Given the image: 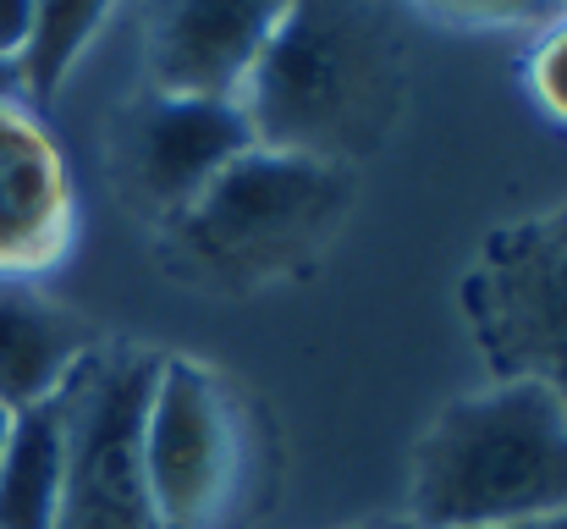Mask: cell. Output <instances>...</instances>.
<instances>
[{"label": "cell", "mask_w": 567, "mask_h": 529, "mask_svg": "<svg viewBox=\"0 0 567 529\" xmlns=\"http://www.w3.org/2000/svg\"><path fill=\"white\" fill-rule=\"evenodd\" d=\"M292 0H155L150 78L161 94L243 100L254 61Z\"/></svg>", "instance_id": "52a82bcc"}, {"label": "cell", "mask_w": 567, "mask_h": 529, "mask_svg": "<svg viewBox=\"0 0 567 529\" xmlns=\"http://www.w3.org/2000/svg\"><path fill=\"white\" fill-rule=\"evenodd\" d=\"M11 419H17V414H11V408H0V458H6V441H11Z\"/></svg>", "instance_id": "ac0fdd59"}, {"label": "cell", "mask_w": 567, "mask_h": 529, "mask_svg": "<svg viewBox=\"0 0 567 529\" xmlns=\"http://www.w3.org/2000/svg\"><path fill=\"white\" fill-rule=\"evenodd\" d=\"M111 0H33V28H28V44L17 50V67H22V94L44 100L55 94V83L66 78L72 55L89 44V33L100 28Z\"/></svg>", "instance_id": "7c38bea8"}, {"label": "cell", "mask_w": 567, "mask_h": 529, "mask_svg": "<svg viewBox=\"0 0 567 529\" xmlns=\"http://www.w3.org/2000/svg\"><path fill=\"white\" fill-rule=\"evenodd\" d=\"M353 210V172L254 144L177 210V254L220 282H259L303 265Z\"/></svg>", "instance_id": "3957f363"}, {"label": "cell", "mask_w": 567, "mask_h": 529, "mask_svg": "<svg viewBox=\"0 0 567 529\" xmlns=\"http://www.w3.org/2000/svg\"><path fill=\"white\" fill-rule=\"evenodd\" d=\"M66 237V176L50 139L0 105V276L44 265Z\"/></svg>", "instance_id": "9c48e42d"}, {"label": "cell", "mask_w": 567, "mask_h": 529, "mask_svg": "<svg viewBox=\"0 0 567 529\" xmlns=\"http://www.w3.org/2000/svg\"><path fill=\"white\" fill-rule=\"evenodd\" d=\"M535 89L557 116H567V22H557L535 50Z\"/></svg>", "instance_id": "5bb4252c"}, {"label": "cell", "mask_w": 567, "mask_h": 529, "mask_svg": "<svg viewBox=\"0 0 567 529\" xmlns=\"http://www.w3.org/2000/svg\"><path fill=\"white\" fill-rule=\"evenodd\" d=\"M463 309L496 380H535L567 403V210L502 226L463 282Z\"/></svg>", "instance_id": "5b68a950"}, {"label": "cell", "mask_w": 567, "mask_h": 529, "mask_svg": "<svg viewBox=\"0 0 567 529\" xmlns=\"http://www.w3.org/2000/svg\"><path fill=\"white\" fill-rule=\"evenodd\" d=\"M567 513V403L502 380L452 403L413 458V525L491 529Z\"/></svg>", "instance_id": "7a4b0ae2"}, {"label": "cell", "mask_w": 567, "mask_h": 529, "mask_svg": "<svg viewBox=\"0 0 567 529\" xmlns=\"http://www.w3.org/2000/svg\"><path fill=\"white\" fill-rule=\"evenodd\" d=\"M28 28H33V0H0V50L17 55L28 44Z\"/></svg>", "instance_id": "9a60e30c"}, {"label": "cell", "mask_w": 567, "mask_h": 529, "mask_svg": "<svg viewBox=\"0 0 567 529\" xmlns=\"http://www.w3.org/2000/svg\"><path fill=\"white\" fill-rule=\"evenodd\" d=\"M254 144L259 139L248 128L243 100L161 94L138 122V182L161 210L177 215Z\"/></svg>", "instance_id": "ba28073f"}, {"label": "cell", "mask_w": 567, "mask_h": 529, "mask_svg": "<svg viewBox=\"0 0 567 529\" xmlns=\"http://www.w3.org/2000/svg\"><path fill=\"white\" fill-rule=\"evenodd\" d=\"M408 39L391 0H292L243 83L265 150L353 166L396 128Z\"/></svg>", "instance_id": "6da1fadb"}, {"label": "cell", "mask_w": 567, "mask_h": 529, "mask_svg": "<svg viewBox=\"0 0 567 529\" xmlns=\"http://www.w3.org/2000/svg\"><path fill=\"white\" fill-rule=\"evenodd\" d=\"M17 94H22V67H17V55L0 50V105H11Z\"/></svg>", "instance_id": "2e32d148"}, {"label": "cell", "mask_w": 567, "mask_h": 529, "mask_svg": "<svg viewBox=\"0 0 567 529\" xmlns=\"http://www.w3.org/2000/svg\"><path fill=\"white\" fill-rule=\"evenodd\" d=\"M144 464L161 529L215 525L231 486V414L220 386L188 358H161L144 419Z\"/></svg>", "instance_id": "8992f818"}, {"label": "cell", "mask_w": 567, "mask_h": 529, "mask_svg": "<svg viewBox=\"0 0 567 529\" xmlns=\"http://www.w3.org/2000/svg\"><path fill=\"white\" fill-rule=\"evenodd\" d=\"M61 513V403L44 397L11 419L0 458V529H55Z\"/></svg>", "instance_id": "8fae6325"}, {"label": "cell", "mask_w": 567, "mask_h": 529, "mask_svg": "<svg viewBox=\"0 0 567 529\" xmlns=\"http://www.w3.org/2000/svg\"><path fill=\"white\" fill-rule=\"evenodd\" d=\"M491 529H567V513H540V519H518V525H491Z\"/></svg>", "instance_id": "e0dca14e"}, {"label": "cell", "mask_w": 567, "mask_h": 529, "mask_svg": "<svg viewBox=\"0 0 567 529\" xmlns=\"http://www.w3.org/2000/svg\"><path fill=\"white\" fill-rule=\"evenodd\" d=\"M424 6L457 22H551L563 11V0H424Z\"/></svg>", "instance_id": "4fadbf2b"}, {"label": "cell", "mask_w": 567, "mask_h": 529, "mask_svg": "<svg viewBox=\"0 0 567 529\" xmlns=\"http://www.w3.org/2000/svg\"><path fill=\"white\" fill-rule=\"evenodd\" d=\"M89 353V332L17 276H0V408L22 414L61 391Z\"/></svg>", "instance_id": "30bf717a"}, {"label": "cell", "mask_w": 567, "mask_h": 529, "mask_svg": "<svg viewBox=\"0 0 567 529\" xmlns=\"http://www.w3.org/2000/svg\"><path fill=\"white\" fill-rule=\"evenodd\" d=\"M155 353H83L61 380V513L55 529H161L144 464Z\"/></svg>", "instance_id": "277c9868"}]
</instances>
